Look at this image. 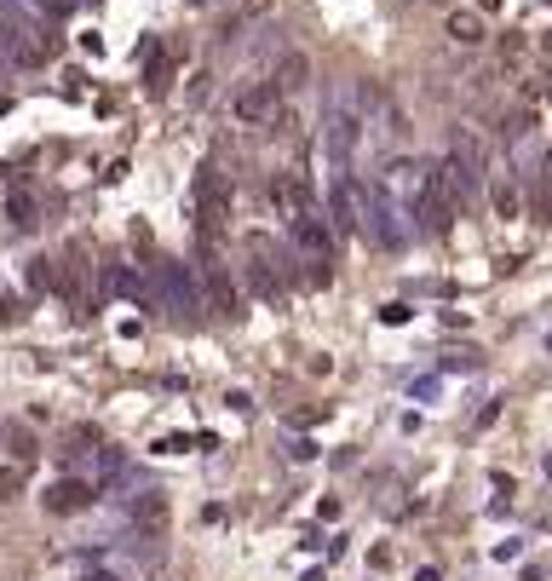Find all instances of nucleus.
Wrapping results in <instances>:
<instances>
[{
    "instance_id": "f257e3e1",
    "label": "nucleus",
    "mask_w": 552,
    "mask_h": 581,
    "mask_svg": "<svg viewBox=\"0 0 552 581\" xmlns=\"http://www.w3.org/2000/svg\"><path fill=\"white\" fill-rule=\"evenodd\" d=\"M190 202H196V236H202V254H213V248H219V231H225V219H230V179L219 173V162L196 167Z\"/></svg>"
},
{
    "instance_id": "f03ea898",
    "label": "nucleus",
    "mask_w": 552,
    "mask_h": 581,
    "mask_svg": "<svg viewBox=\"0 0 552 581\" xmlns=\"http://www.w3.org/2000/svg\"><path fill=\"white\" fill-rule=\"evenodd\" d=\"M455 208H460V196H455L449 167H443V162L426 167V179H420V190H414V219H420V231L443 236L449 225H455Z\"/></svg>"
},
{
    "instance_id": "7ed1b4c3",
    "label": "nucleus",
    "mask_w": 552,
    "mask_h": 581,
    "mask_svg": "<svg viewBox=\"0 0 552 581\" xmlns=\"http://www.w3.org/2000/svg\"><path fill=\"white\" fill-rule=\"evenodd\" d=\"M357 144H363V116H357V104H351V98H334V104H328V116H322V150H328L334 173H351Z\"/></svg>"
},
{
    "instance_id": "20e7f679",
    "label": "nucleus",
    "mask_w": 552,
    "mask_h": 581,
    "mask_svg": "<svg viewBox=\"0 0 552 581\" xmlns=\"http://www.w3.org/2000/svg\"><path fill=\"white\" fill-rule=\"evenodd\" d=\"M150 294H156V305H167L173 317H184V311H190V317L207 311V294L196 288V277L184 271L179 259H156V265H150Z\"/></svg>"
},
{
    "instance_id": "39448f33",
    "label": "nucleus",
    "mask_w": 552,
    "mask_h": 581,
    "mask_svg": "<svg viewBox=\"0 0 552 581\" xmlns=\"http://www.w3.org/2000/svg\"><path fill=\"white\" fill-rule=\"evenodd\" d=\"M288 236H294V248L311 259V265H334V231H328V219H322L317 208L294 213V219H288Z\"/></svg>"
},
{
    "instance_id": "423d86ee",
    "label": "nucleus",
    "mask_w": 552,
    "mask_h": 581,
    "mask_svg": "<svg viewBox=\"0 0 552 581\" xmlns=\"http://www.w3.org/2000/svg\"><path fill=\"white\" fill-rule=\"evenodd\" d=\"M363 219H368V236L380 242V248H403V219H397V202H391V190L386 185H374L368 190V208H363Z\"/></svg>"
},
{
    "instance_id": "0eeeda50",
    "label": "nucleus",
    "mask_w": 552,
    "mask_h": 581,
    "mask_svg": "<svg viewBox=\"0 0 552 581\" xmlns=\"http://www.w3.org/2000/svg\"><path fill=\"white\" fill-rule=\"evenodd\" d=\"M357 225H363V196H357V185L345 173H334V185H328V231L351 236Z\"/></svg>"
},
{
    "instance_id": "6e6552de",
    "label": "nucleus",
    "mask_w": 552,
    "mask_h": 581,
    "mask_svg": "<svg viewBox=\"0 0 552 581\" xmlns=\"http://www.w3.org/2000/svg\"><path fill=\"white\" fill-rule=\"evenodd\" d=\"M230 110H236L242 127H259V121H271L282 110V87L276 81H253V87H242V93L230 98Z\"/></svg>"
},
{
    "instance_id": "1a4fd4ad",
    "label": "nucleus",
    "mask_w": 552,
    "mask_h": 581,
    "mask_svg": "<svg viewBox=\"0 0 552 581\" xmlns=\"http://www.w3.org/2000/svg\"><path fill=\"white\" fill-rule=\"evenodd\" d=\"M46 512H58V518H75V512H92V501H98V484H87V478H64V484H52L41 495Z\"/></svg>"
},
{
    "instance_id": "9d476101",
    "label": "nucleus",
    "mask_w": 552,
    "mask_h": 581,
    "mask_svg": "<svg viewBox=\"0 0 552 581\" xmlns=\"http://www.w3.org/2000/svg\"><path fill=\"white\" fill-rule=\"evenodd\" d=\"M271 202H276V213H282V219H294V213L317 208V190H311V179H305V173H276V179H271Z\"/></svg>"
},
{
    "instance_id": "9b49d317",
    "label": "nucleus",
    "mask_w": 552,
    "mask_h": 581,
    "mask_svg": "<svg viewBox=\"0 0 552 581\" xmlns=\"http://www.w3.org/2000/svg\"><path fill=\"white\" fill-rule=\"evenodd\" d=\"M127 518H133L138 535H150V541H156V535L167 530V495H161V489H133V501H127Z\"/></svg>"
},
{
    "instance_id": "f8f14e48",
    "label": "nucleus",
    "mask_w": 552,
    "mask_h": 581,
    "mask_svg": "<svg viewBox=\"0 0 552 581\" xmlns=\"http://www.w3.org/2000/svg\"><path fill=\"white\" fill-rule=\"evenodd\" d=\"M138 58H144V87H150V93H167V87H173V70H179V58H173V52H161L156 41H144Z\"/></svg>"
},
{
    "instance_id": "ddd939ff",
    "label": "nucleus",
    "mask_w": 552,
    "mask_h": 581,
    "mask_svg": "<svg viewBox=\"0 0 552 581\" xmlns=\"http://www.w3.org/2000/svg\"><path fill=\"white\" fill-rule=\"evenodd\" d=\"M271 81L282 87V98H288V93H299V87L311 81V58H305V52H288V58L276 64V75H271Z\"/></svg>"
},
{
    "instance_id": "4468645a",
    "label": "nucleus",
    "mask_w": 552,
    "mask_h": 581,
    "mask_svg": "<svg viewBox=\"0 0 552 581\" xmlns=\"http://www.w3.org/2000/svg\"><path fill=\"white\" fill-rule=\"evenodd\" d=\"M443 29H449V41H455V47H478V41H483V12H460V6H455Z\"/></svg>"
},
{
    "instance_id": "2eb2a0df",
    "label": "nucleus",
    "mask_w": 552,
    "mask_h": 581,
    "mask_svg": "<svg viewBox=\"0 0 552 581\" xmlns=\"http://www.w3.org/2000/svg\"><path fill=\"white\" fill-rule=\"evenodd\" d=\"M121 484H127V455L121 449H98V495L121 489Z\"/></svg>"
},
{
    "instance_id": "dca6fc26",
    "label": "nucleus",
    "mask_w": 552,
    "mask_h": 581,
    "mask_svg": "<svg viewBox=\"0 0 552 581\" xmlns=\"http://www.w3.org/2000/svg\"><path fill=\"white\" fill-rule=\"evenodd\" d=\"M6 219H12L18 231H35V219H41V202H35L29 190H12V196H6Z\"/></svg>"
},
{
    "instance_id": "f3484780",
    "label": "nucleus",
    "mask_w": 552,
    "mask_h": 581,
    "mask_svg": "<svg viewBox=\"0 0 552 581\" xmlns=\"http://www.w3.org/2000/svg\"><path fill=\"white\" fill-rule=\"evenodd\" d=\"M518 208H524V202H518V185L501 179V185H495V213H501V219H518Z\"/></svg>"
},
{
    "instance_id": "a211bd4d",
    "label": "nucleus",
    "mask_w": 552,
    "mask_h": 581,
    "mask_svg": "<svg viewBox=\"0 0 552 581\" xmlns=\"http://www.w3.org/2000/svg\"><path fill=\"white\" fill-rule=\"evenodd\" d=\"M18 6H29V12H41V18H64L75 0H18Z\"/></svg>"
},
{
    "instance_id": "6ab92c4d",
    "label": "nucleus",
    "mask_w": 552,
    "mask_h": 581,
    "mask_svg": "<svg viewBox=\"0 0 552 581\" xmlns=\"http://www.w3.org/2000/svg\"><path fill=\"white\" fill-rule=\"evenodd\" d=\"M18 489H23V472L18 466H6V472H0V501H12Z\"/></svg>"
},
{
    "instance_id": "aec40b11",
    "label": "nucleus",
    "mask_w": 552,
    "mask_h": 581,
    "mask_svg": "<svg viewBox=\"0 0 552 581\" xmlns=\"http://www.w3.org/2000/svg\"><path fill=\"white\" fill-rule=\"evenodd\" d=\"M29 282H35V288H52V282H58V271H52V259H35V271H29Z\"/></svg>"
},
{
    "instance_id": "412c9836",
    "label": "nucleus",
    "mask_w": 552,
    "mask_h": 581,
    "mask_svg": "<svg viewBox=\"0 0 552 581\" xmlns=\"http://www.w3.org/2000/svg\"><path fill=\"white\" fill-rule=\"evenodd\" d=\"M414 581H443V576H437V570H420V576H414Z\"/></svg>"
},
{
    "instance_id": "4be33fe9",
    "label": "nucleus",
    "mask_w": 552,
    "mask_h": 581,
    "mask_svg": "<svg viewBox=\"0 0 552 581\" xmlns=\"http://www.w3.org/2000/svg\"><path fill=\"white\" fill-rule=\"evenodd\" d=\"M495 6H501V0H478V12H495Z\"/></svg>"
},
{
    "instance_id": "5701e85b",
    "label": "nucleus",
    "mask_w": 552,
    "mask_h": 581,
    "mask_svg": "<svg viewBox=\"0 0 552 581\" xmlns=\"http://www.w3.org/2000/svg\"><path fill=\"white\" fill-rule=\"evenodd\" d=\"M87 581H115V576H87Z\"/></svg>"
},
{
    "instance_id": "b1692460",
    "label": "nucleus",
    "mask_w": 552,
    "mask_h": 581,
    "mask_svg": "<svg viewBox=\"0 0 552 581\" xmlns=\"http://www.w3.org/2000/svg\"><path fill=\"white\" fill-rule=\"evenodd\" d=\"M190 6H213V0H190Z\"/></svg>"
},
{
    "instance_id": "393cba45",
    "label": "nucleus",
    "mask_w": 552,
    "mask_h": 581,
    "mask_svg": "<svg viewBox=\"0 0 552 581\" xmlns=\"http://www.w3.org/2000/svg\"><path fill=\"white\" fill-rule=\"evenodd\" d=\"M437 6H449V0H437Z\"/></svg>"
}]
</instances>
